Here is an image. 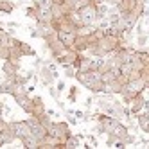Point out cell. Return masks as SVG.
I'll return each mask as SVG.
<instances>
[{
  "label": "cell",
  "mask_w": 149,
  "mask_h": 149,
  "mask_svg": "<svg viewBox=\"0 0 149 149\" xmlns=\"http://www.w3.org/2000/svg\"><path fill=\"white\" fill-rule=\"evenodd\" d=\"M67 18H68L70 22H72L74 25H76V27H81V25H86V24H84V20H83V16H81V13L77 11V9H72V11H68Z\"/></svg>",
  "instance_id": "18"
},
{
  "label": "cell",
  "mask_w": 149,
  "mask_h": 149,
  "mask_svg": "<svg viewBox=\"0 0 149 149\" xmlns=\"http://www.w3.org/2000/svg\"><path fill=\"white\" fill-rule=\"evenodd\" d=\"M38 77H40L43 86H49V84H54V81L59 77V74H58V70H52L47 63H43V65L38 68Z\"/></svg>",
  "instance_id": "5"
},
{
  "label": "cell",
  "mask_w": 149,
  "mask_h": 149,
  "mask_svg": "<svg viewBox=\"0 0 149 149\" xmlns=\"http://www.w3.org/2000/svg\"><path fill=\"white\" fill-rule=\"evenodd\" d=\"M27 122H29V126H31V131H33V135L38 138V140H41V138H43L49 131H47V127L43 126L40 122V119L38 117H34V115H31L29 119H27Z\"/></svg>",
  "instance_id": "6"
},
{
  "label": "cell",
  "mask_w": 149,
  "mask_h": 149,
  "mask_svg": "<svg viewBox=\"0 0 149 149\" xmlns=\"http://www.w3.org/2000/svg\"><path fill=\"white\" fill-rule=\"evenodd\" d=\"M31 99H33V113H31V115L40 117V115H43L47 111L45 102H43V99H41L40 95H31Z\"/></svg>",
  "instance_id": "10"
},
{
  "label": "cell",
  "mask_w": 149,
  "mask_h": 149,
  "mask_svg": "<svg viewBox=\"0 0 149 149\" xmlns=\"http://www.w3.org/2000/svg\"><path fill=\"white\" fill-rule=\"evenodd\" d=\"M36 31H38V38H41L43 41H45L49 36H52L54 33H58L52 24H40V22H36Z\"/></svg>",
  "instance_id": "8"
},
{
  "label": "cell",
  "mask_w": 149,
  "mask_h": 149,
  "mask_svg": "<svg viewBox=\"0 0 149 149\" xmlns=\"http://www.w3.org/2000/svg\"><path fill=\"white\" fill-rule=\"evenodd\" d=\"M76 95H77V86H72L70 88V93H68V99L74 102V101H76Z\"/></svg>",
  "instance_id": "26"
},
{
  "label": "cell",
  "mask_w": 149,
  "mask_h": 149,
  "mask_svg": "<svg viewBox=\"0 0 149 149\" xmlns=\"http://www.w3.org/2000/svg\"><path fill=\"white\" fill-rule=\"evenodd\" d=\"M81 146V142H79V136H74V135H70L67 140H65V149H77Z\"/></svg>",
  "instance_id": "20"
},
{
  "label": "cell",
  "mask_w": 149,
  "mask_h": 149,
  "mask_svg": "<svg viewBox=\"0 0 149 149\" xmlns=\"http://www.w3.org/2000/svg\"><path fill=\"white\" fill-rule=\"evenodd\" d=\"M76 79L79 84H83L84 88H88L92 93H101L104 88V83L101 79V70H77Z\"/></svg>",
  "instance_id": "1"
},
{
  "label": "cell",
  "mask_w": 149,
  "mask_h": 149,
  "mask_svg": "<svg viewBox=\"0 0 149 149\" xmlns=\"http://www.w3.org/2000/svg\"><path fill=\"white\" fill-rule=\"evenodd\" d=\"M6 126H7V122H6V119L2 117V119H0V131H4V130H6Z\"/></svg>",
  "instance_id": "31"
},
{
  "label": "cell",
  "mask_w": 149,
  "mask_h": 149,
  "mask_svg": "<svg viewBox=\"0 0 149 149\" xmlns=\"http://www.w3.org/2000/svg\"><path fill=\"white\" fill-rule=\"evenodd\" d=\"M144 104H146V95H144V92L136 93L135 97H133V101H131V104H130L131 115H136V113H140V111L144 110Z\"/></svg>",
  "instance_id": "9"
},
{
  "label": "cell",
  "mask_w": 149,
  "mask_h": 149,
  "mask_svg": "<svg viewBox=\"0 0 149 149\" xmlns=\"http://www.w3.org/2000/svg\"><path fill=\"white\" fill-rule=\"evenodd\" d=\"M56 88H58V92H63L67 88V84H65V81H61V79H58V84H56Z\"/></svg>",
  "instance_id": "27"
},
{
  "label": "cell",
  "mask_w": 149,
  "mask_h": 149,
  "mask_svg": "<svg viewBox=\"0 0 149 149\" xmlns=\"http://www.w3.org/2000/svg\"><path fill=\"white\" fill-rule=\"evenodd\" d=\"M88 47H90V40H88V36L77 34V36H76V41H74V49H76L77 52H84Z\"/></svg>",
  "instance_id": "14"
},
{
  "label": "cell",
  "mask_w": 149,
  "mask_h": 149,
  "mask_svg": "<svg viewBox=\"0 0 149 149\" xmlns=\"http://www.w3.org/2000/svg\"><path fill=\"white\" fill-rule=\"evenodd\" d=\"M136 124H138V127L144 131V133H147L149 135V113L146 111H140V113H136Z\"/></svg>",
  "instance_id": "15"
},
{
  "label": "cell",
  "mask_w": 149,
  "mask_h": 149,
  "mask_svg": "<svg viewBox=\"0 0 149 149\" xmlns=\"http://www.w3.org/2000/svg\"><path fill=\"white\" fill-rule=\"evenodd\" d=\"M6 27H7V29H18L20 24H16V22H9V24H6Z\"/></svg>",
  "instance_id": "30"
},
{
  "label": "cell",
  "mask_w": 149,
  "mask_h": 149,
  "mask_svg": "<svg viewBox=\"0 0 149 149\" xmlns=\"http://www.w3.org/2000/svg\"><path fill=\"white\" fill-rule=\"evenodd\" d=\"M61 68H63V74H65V77H70V79H74V77H76L77 68L74 67V65H63Z\"/></svg>",
  "instance_id": "21"
},
{
  "label": "cell",
  "mask_w": 149,
  "mask_h": 149,
  "mask_svg": "<svg viewBox=\"0 0 149 149\" xmlns=\"http://www.w3.org/2000/svg\"><path fill=\"white\" fill-rule=\"evenodd\" d=\"M6 146V136H4V133L0 131V147H4Z\"/></svg>",
  "instance_id": "32"
},
{
  "label": "cell",
  "mask_w": 149,
  "mask_h": 149,
  "mask_svg": "<svg viewBox=\"0 0 149 149\" xmlns=\"http://www.w3.org/2000/svg\"><path fill=\"white\" fill-rule=\"evenodd\" d=\"M77 11L81 13L83 20H84V24H88V25H93L95 22H99V13H97V4H93V2H84Z\"/></svg>",
  "instance_id": "2"
},
{
  "label": "cell",
  "mask_w": 149,
  "mask_h": 149,
  "mask_svg": "<svg viewBox=\"0 0 149 149\" xmlns=\"http://www.w3.org/2000/svg\"><path fill=\"white\" fill-rule=\"evenodd\" d=\"M104 2L108 4L110 7H113V6H119V4H120V0H104Z\"/></svg>",
  "instance_id": "29"
},
{
  "label": "cell",
  "mask_w": 149,
  "mask_h": 149,
  "mask_svg": "<svg viewBox=\"0 0 149 149\" xmlns=\"http://www.w3.org/2000/svg\"><path fill=\"white\" fill-rule=\"evenodd\" d=\"M147 40H149V36L147 34H138V38H136V45L138 47H146V43H147Z\"/></svg>",
  "instance_id": "24"
},
{
  "label": "cell",
  "mask_w": 149,
  "mask_h": 149,
  "mask_svg": "<svg viewBox=\"0 0 149 149\" xmlns=\"http://www.w3.org/2000/svg\"><path fill=\"white\" fill-rule=\"evenodd\" d=\"M81 56V52H77L76 49H68V47H65L59 54H56V56H52V59H54L58 65H74L76 63V59Z\"/></svg>",
  "instance_id": "3"
},
{
  "label": "cell",
  "mask_w": 149,
  "mask_h": 149,
  "mask_svg": "<svg viewBox=\"0 0 149 149\" xmlns=\"http://www.w3.org/2000/svg\"><path fill=\"white\" fill-rule=\"evenodd\" d=\"M86 138H88V144H92V147H97V146H99V144H97V138H95V136L88 135Z\"/></svg>",
  "instance_id": "28"
},
{
  "label": "cell",
  "mask_w": 149,
  "mask_h": 149,
  "mask_svg": "<svg viewBox=\"0 0 149 149\" xmlns=\"http://www.w3.org/2000/svg\"><path fill=\"white\" fill-rule=\"evenodd\" d=\"M15 83H16V77H4L2 81H0V93H11L13 86H15Z\"/></svg>",
  "instance_id": "16"
},
{
  "label": "cell",
  "mask_w": 149,
  "mask_h": 149,
  "mask_svg": "<svg viewBox=\"0 0 149 149\" xmlns=\"http://www.w3.org/2000/svg\"><path fill=\"white\" fill-rule=\"evenodd\" d=\"M25 15H27L31 20H34V22H36V7H34L33 4H31V6L25 9Z\"/></svg>",
  "instance_id": "23"
},
{
  "label": "cell",
  "mask_w": 149,
  "mask_h": 149,
  "mask_svg": "<svg viewBox=\"0 0 149 149\" xmlns=\"http://www.w3.org/2000/svg\"><path fill=\"white\" fill-rule=\"evenodd\" d=\"M20 2H29V0H20Z\"/></svg>",
  "instance_id": "33"
},
{
  "label": "cell",
  "mask_w": 149,
  "mask_h": 149,
  "mask_svg": "<svg viewBox=\"0 0 149 149\" xmlns=\"http://www.w3.org/2000/svg\"><path fill=\"white\" fill-rule=\"evenodd\" d=\"M50 11H52V16H54V18H63V16H67L68 11H72V9L67 4H56V2H52Z\"/></svg>",
  "instance_id": "11"
},
{
  "label": "cell",
  "mask_w": 149,
  "mask_h": 149,
  "mask_svg": "<svg viewBox=\"0 0 149 149\" xmlns=\"http://www.w3.org/2000/svg\"><path fill=\"white\" fill-rule=\"evenodd\" d=\"M7 45H9V47H16V49H18V52H20L22 56H34V54H36L34 49L31 47V45H27L25 41H20V40H16V38H13V36L9 38Z\"/></svg>",
  "instance_id": "7"
},
{
  "label": "cell",
  "mask_w": 149,
  "mask_h": 149,
  "mask_svg": "<svg viewBox=\"0 0 149 149\" xmlns=\"http://www.w3.org/2000/svg\"><path fill=\"white\" fill-rule=\"evenodd\" d=\"M58 36H59V40L63 41V43H65V47L74 49V41H76V36H77L74 31H59Z\"/></svg>",
  "instance_id": "12"
},
{
  "label": "cell",
  "mask_w": 149,
  "mask_h": 149,
  "mask_svg": "<svg viewBox=\"0 0 149 149\" xmlns=\"http://www.w3.org/2000/svg\"><path fill=\"white\" fill-rule=\"evenodd\" d=\"M2 72H4L6 77H16V74L20 72V67H16L15 63L9 61V59H4V63H2Z\"/></svg>",
  "instance_id": "13"
},
{
  "label": "cell",
  "mask_w": 149,
  "mask_h": 149,
  "mask_svg": "<svg viewBox=\"0 0 149 149\" xmlns=\"http://www.w3.org/2000/svg\"><path fill=\"white\" fill-rule=\"evenodd\" d=\"M130 2H136V0H130Z\"/></svg>",
  "instance_id": "34"
},
{
  "label": "cell",
  "mask_w": 149,
  "mask_h": 149,
  "mask_svg": "<svg viewBox=\"0 0 149 149\" xmlns=\"http://www.w3.org/2000/svg\"><path fill=\"white\" fill-rule=\"evenodd\" d=\"M38 119H40V122H41V124H43V126L47 127V131H49V127L52 126V122H54V120H52V119H50V117H49V113H47V111H45L43 115H40V117H38Z\"/></svg>",
  "instance_id": "22"
},
{
  "label": "cell",
  "mask_w": 149,
  "mask_h": 149,
  "mask_svg": "<svg viewBox=\"0 0 149 149\" xmlns=\"http://www.w3.org/2000/svg\"><path fill=\"white\" fill-rule=\"evenodd\" d=\"M47 90H49V93H50V95H52V97H54L56 101H59V92H58V88H54L52 84H49Z\"/></svg>",
  "instance_id": "25"
},
{
  "label": "cell",
  "mask_w": 149,
  "mask_h": 149,
  "mask_svg": "<svg viewBox=\"0 0 149 149\" xmlns=\"http://www.w3.org/2000/svg\"><path fill=\"white\" fill-rule=\"evenodd\" d=\"M20 144H22L25 149H38L40 146V140L34 136V135H29V136H24V138H20Z\"/></svg>",
  "instance_id": "17"
},
{
  "label": "cell",
  "mask_w": 149,
  "mask_h": 149,
  "mask_svg": "<svg viewBox=\"0 0 149 149\" xmlns=\"http://www.w3.org/2000/svg\"><path fill=\"white\" fill-rule=\"evenodd\" d=\"M13 11H15V2H11V0H0V13L11 15Z\"/></svg>",
  "instance_id": "19"
},
{
  "label": "cell",
  "mask_w": 149,
  "mask_h": 149,
  "mask_svg": "<svg viewBox=\"0 0 149 149\" xmlns=\"http://www.w3.org/2000/svg\"><path fill=\"white\" fill-rule=\"evenodd\" d=\"M49 135L59 138V140L65 144V140H67V138H68L72 133H70L68 124H67V122H63V120H59V122H52V126L49 127Z\"/></svg>",
  "instance_id": "4"
}]
</instances>
